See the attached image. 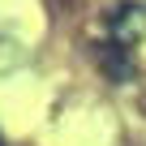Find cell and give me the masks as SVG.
I'll use <instances>...</instances> for the list:
<instances>
[{"instance_id": "obj_1", "label": "cell", "mask_w": 146, "mask_h": 146, "mask_svg": "<svg viewBox=\"0 0 146 146\" xmlns=\"http://www.w3.org/2000/svg\"><path fill=\"white\" fill-rule=\"evenodd\" d=\"M103 26H108V43L133 52V43L146 39V5H133V0H120L103 13Z\"/></svg>"}, {"instance_id": "obj_2", "label": "cell", "mask_w": 146, "mask_h": 146, "mask_svg": "<svg viewBox=\"0 0 146 146\" xmlns=\"http://www.w3.org/2000/svg\"><path fill=\"white\" fill-rule=\"evenodd\" d=\"M95 60H99V69L108 73V82H116V86H125V82L137 78L133 52H125V47H116V43H103V47L95 52Z\"/></svg>"}, {"instance_id": "obj_3", "label": "cell", "mask_w": 146, "mask_h": 146, "mask_svg": "<svg viewBox=\"0 0 146 146\" xmlns=\"http://www.w3.org/2000/svg\"><path fill=\"white\" fill-rule=\"evenodd\" d=\"M26 64V47L17 39H0V73H17Z\"/></svg>"}, {"instance_id": "obj_4", "label": "cell", "mask_w": 146, "mask_h": 146, "mask_svg": "<svg viewBox=\"0 0 146 146\" xmlns=\"http://www.w3.org/2000/svg\"><path fill=\"white\" fill-rule=\"evenodd\" d=\"M0 146H9V142H5V137H0Z\"/></svg>"}]
</instances>
